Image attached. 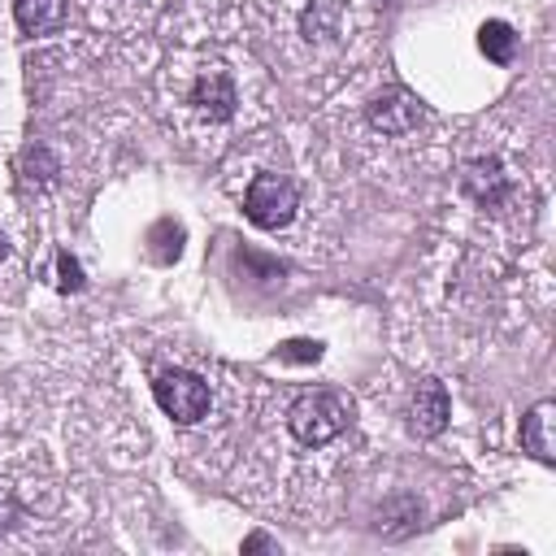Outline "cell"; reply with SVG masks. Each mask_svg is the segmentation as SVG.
<instances>
[{
	"instance_id": "1",
	"label": "cell",
	"mask_w": 556,
	"mask_h": 556,
	"mask_svg": "<svg viewBox=\"0 0 556 556\" xmlns=\"http://www.w3.org/2000/svg\"><path fill=\"white\" fill-rule=\"evenodd\" d=\"M287 426H291V434H295L300 443L321 447V443H330V439L348 426V404H343V395H334V391H326V387L304 391V395L291 404Z\"/></svg>"
},
{
	"instance_id": "2",
	"label": "cell",
	"mask_w": 556,
	"mask_h": 556,
	"mask_svg": "<svg viewBox=\"0 0 556 556\" xmlns=\"http://www.w3.org/2000/svg\"><path fill=\"white\" fill-rule=\"evenodd\" d=\"M300 208V191L287 174H256L243 191V213L261 230H282Z\"/></svg>"
},
{
	"instance_id": "3",
	"label": "cell",
	"mask_w": 556,
	"mask_h": 556,
	"mask_svg": "<svg viewBox=\"0 0 556 556\" xmlns=\"http://www.w3.org/2000/svg\"><path fill=\"white\" fill-rule=\"evenodd\" d=\"M152 395L161 404L165 417L182 421V426H195L200 417H208V404H213V391L200 374L191 369H165L156 382H152Z\"/></svg>"
},
{
	"instance_id": "4",
	"label": "cell",
	"mask_w": 556,
	"mask_h": 556,
	"mask_svg": "<svg viewBox=\"0 0 556 556\" xmlns=\"http://www.w3.org/2000/svg\"><path fill=\"white\" fill-rule=\"evenodd\" d=\"M239 96H235V78L226 74V65H204L187 87V109L200 113L204 122H226Z\"/></svg>"
},
{
	"instance_id": "5",
	"label": "cell",
	"mask_w": 556,
	"mask_h": 556,
	"mask_svg": "<svg viewBox=\"0 0 556 556\" xmlns=\"http://www.w3.org/2000/svg\"><path fill=\"white\" fill-rule=\"evenodd\" d=\"M447 413H452L447 387H443L439 378H426V382H417V391H413V404H408V426H413V434H417V439H434V434H443V426H447Z\"/></svg>"
},
{
	"instance_id": "6",
	"label": "cell",
	"mask_w": 556,
	"mask_h": 556,
	"mask_svg": "<svg viewBox=\"0 0 556 556\" xmlns=\"http://www.w3.org/2000/svg\"><path fill=\"white\" fill-rule=\"evenodd\" d=\"M369 122L378 130H387V135H404V130H413L421 122V109H417V100L408 91H387V96H378L369 104Z\"/></svg>"
},
{
	"instance_id": "7",
	"label": "cell",
	"mask_w": 556,
	"mask_h": 556,
	"mask_svg": "<svg viewBox=\"0 0 556 556\" xmlns=\"http://www.w3.org/2000/svg\"><path fill=\"white\" fill-rule=\"evenodd\" d=\"M13 17L26 35H52L65 26L70 4L65 0H13Z\"/></svg>"
},
{
	"instance_id": "8",
	"label": "cell",
	"mask_w": 556,
	"mask_h": 556,
	"mask_svg": "<svg viewBox=\"0 0 556 556\" xmlns=\"http://www.w3.org/2000/svg\"><path fill=\"white\" fill-rule=\"evenodd\" d=\"M547 421H552V404H534L526 417H521V447L534 452L543 465L552 460V439H547Z\"/></svg>"
},
{
	"instance_id": "9",
	"label": "cell",
	"mask_w": 556,
	"mask_h": 556,
	"mask_svg": "<svg viewBox=\"0 0 556 556\" xmlns=\"http://www.w3.org/2000/svg\"><path fill=\"white\" fill-rule=\"evenodd\" d=\"M465 191H469L478 204H495V200L504 195V174H500V165H495V161H473V165L465 169Z\"/></svg>"
},
{
	"instance_id": "10",
	"label": "cell",
	"mask_w": 556,
	"mask_h": 556,
	"mask_svg": "<svg viewBox=\"0 0 556 556\" xmlns=\"http://www.w3.org/2000/svg\"><path fill=\"white\" fill-rule=\"evenodd\" d=\"M478 48H482L495 65H508L513 52H517V35H513L508 22H486V26L478 30Z\"/></svg>"
},
{
	"instance_id": "11",
	"label": "cell",
	"mask_w": 556,
	"mask_h": 556,
	"mask_svg": "<svg viewBox=\"0 0 556 556\" xmlns=\"http://www.w3.org/2000/svg\"><path fill=\"white\" fill-rule=\"evenodd\" d=\"M17 169H22V182L30 187H43V182H52V174H56V156L43 148V143H30L26 152H22V161H17Z\"/></svg>"
},
{
	"instance_id": "12",
	"label": "cell",
	"mask_w": 556,
	"mask_h": 556,
	"mask_svg": "<svg viewBox=\"0 0 556 556\" xmlns=\"http://www.w3.org/2000/svg\"><path fill=\"white\" fill-rule=\"evenodd\" d=\"M56 274H61V278H56V287H61V291H78V287H83V265H78L70 252H61V256H56Z\"/></svg>"
},
{
	"instance_id": "13",
	"label": "cell",
	"mask_w": 556,
	"mask_h": 556,
	"mask_svg": "<svg viewBox=\"0 0 556 556\" xmlns=\"http://www.w3.org/2000/svg\"><path fill=\"white\" fill-rule=\"evenodd\" d=\"M278 356H282V361H317V356H321V348H317V343H308V339H295V343H287Z\"/></svg>"
},
{
	"instance_id": "14",
	"label": "cell",
	"mask_w": 556,
	"mask_h": 556,
	"mask_svg": "<svg viewBox=\"0 0 556 556\" xmlns=\"http://www.w3.org/2000/svg\"><path fill=\"white\" fill-rule=\"evenodd\" d=\"M243 547H248V552H252V547H274V543H269V539H265V534H252V539H243Z\"/></svg>"
}]
</instances>
